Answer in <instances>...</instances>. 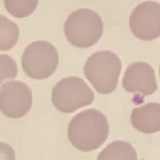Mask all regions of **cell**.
I'll return each mask as SVG.
<instances>
[{"label":"cell","instance_id":"6da1fadb","mask_svg":"<svg viewBox=\"0 0 160 160\" xmlns=\"http://www.w3.org/2000/svg\"><path fill=\"white\" fill-rule=\"evenodd\" d=\"M109 125L106 116L97 109H87L76 114L68 126L70 142L82 152H92L107 140Z\"/></svg>","mask_w":160,"mask_h":160},{"label":"cell","instance_id":"7a4b0ae2","mask_svg":"<svg viewBox=\"0 0 160 160\" xmlns=\"http://www.w3.org/2000/svg\"><path fill=\"white\" fill-rule=\"evenodd\" d=\"M122 70V62L111 51H99L92 54L84 66L87 79L94 89L102 94L115 91Z\"/></svg>","mask_w":160,"mask_h":160},{"label":"cell","instance_id":"3957f363","mask_svg":"<svg viewBox=\"0 0 160 160\" xmlns=\"http://www.w3.org/2000/svg\"><path fill=\"white\" fill-rule=\"evenodd\" d=\"M104 23L101 16L92 10L80 9L69 15L64 24V33L72 45L89 48L101 39Z\"/></svg>","mask_w":160,"mask_h":160},{"label":"cell","instance_id":"277c9868","mask_svg":"<svg viewBox=\"0 0 160 160\" xmlns=\"http://www.w3.org/2000/svg\"><path fill=\"white\" fill-rule=\"evenodd\" d=\"M93 100V92L83 79L76 76L61 79L52 91V103L63 113H72L91 105Z\"/></svg>","mask_w":160,"mask_h":160},{"label":"cell","instance_id":"5b68a950","mask_svg":"<svg viewBox=\"0 0 160 160\" xmlns=\"http://www.w3.org/2000/svg\"><path fill=\"white\" fill-rule=\"evenodd\" d=\"M58 65V53L55 46L46 41L29 44L23 56L22 66L27 75L34 79H46Z\"/></svg>","mask_w":160,"mask_h":160},{"label":"cell","instance_id":"8992f818","mask_svg":"<svg viewBox=\"0 0 160 160\" xmlns=\"http://www.w3.org/2000/svg\"><path fill=\"white\" fill-rule=\"evenodd\" d=\"M32 107V92L22 81H9L0 89V111L12 119L24 117Z\"/></svg>","mask_w":160,"mask_h":160},{"label":"cell","instance_id":"52a82bcc","mask_svg":"<svg viewBox=\"0 0 160 160\" xmlns=\"http://www.w3.org/2000/svg\"><path fill=\"white\" fill-rule=\"evenodd\" d=\"M132 33L142 41H152L160 37V4L145 1L138 5L129 18Z\"/></svg>","mask_w":160,"mask_h":160},{"label":"cell","instance_id":"ba28073f","mask_svg":"<svg viewBox=\"0 0 160 160\" xmlns=\"http://www.w3.org/2000/svg\"><path fill=\"white\" fill-rule=\"evenodd\" d=\"M122 87L126 92L138 94L136 98L139 99L138 103H142L144 96L152 95L157 90L153 68L146 62L132 63L124 72Z\"/></svg>","mask_w":160,"mask_h":160},{"label":"cell","instance_id":"9c48e42d","mask_svg":"<svg viewBox=\"0 0 160 160\" xmlns=\"http://www.w3.org/2000/svg\"><path fill=\"white\" fill-rule=\"evenodd\" d=\"M131 123L138 130L145 134L160 131V104L148 103L135 108L131 113Z\"/></svg>","mask_w":160,"mask_h":160},{"label":"cell","instance_id":"30bf717a","mask_svg":"<svg viewBox=\"0 0 160 160\" xmlns=\"http://www.w3.org/2000/svg\"><path fill=\"white\" fill-rule=\"evenodd\" d=\"M97 160H138L134 147L123 140H116L108 144L98 155Z\"/></svg>","mask_w":160,"mask_h":160},{"label":"cell","instance_id":"8fae6325","mask_svg":"<svg viewBox=\"0 0 160 160\" xmlns=\"http://www.w3.org/2000/svg\"><path fill=\"white\" fill-rule=\"evenodd\" d=\"M18 26L4 15H0V51H8L15 46L19 39Z\"/></svg>","mask_w":160,"mask_h":160},{"label":"cell","instance_id":"7c38bea8","mask_svg":"<svg viewBox=\"0 0 160 160\" xmlns=\"http://www.w3.org/2000/svg\"><path fill=\"white\" fill-rule=\"evenodd\" d=\"M39 0H4V5L10 14L16 18L29 16L36 10Z\"/></svg>","mask_w":160,"mask_h":160},{"label":"cell","instance_id":"4fadbf2b","mask_svg":"<svg viewBox=\"0 0 160 160\" xmlns=\"http://www.w3.org/2000/svg\"><path fill=\"white\" fill-rule=\"evenodd\" d=\"M18 73L16 61L8 55H0V84L5 79L14 78Z\"/></svg>","mask_w":160,"mask_h":160},{"label":"cell","instance_id":"5bb4252c","mask_svg":"<svg viewBox=\"0 0 160 160\" xmlns=\"http://www.w3.org/2000/svg\"><path fill=\"white\" fill-rule=\"evenodd\" d=\"M0 160H15L14 150L5 142H0Z\"/></svg>","mask_w":160,"mask_h":160},{"label":"cell","instance_id":"9a60e30c","mask_svg":"<svg viewBox=\"0 0 160 160\" xmlns=\"http://www.w3.org/2000/svg\"><path fill=\"white\" fill-rule=\"evenodd\" d=\"M159 73H160V67H159Z\"/></svg>","mask_w":160,"mask_h":160}]
</instances>
